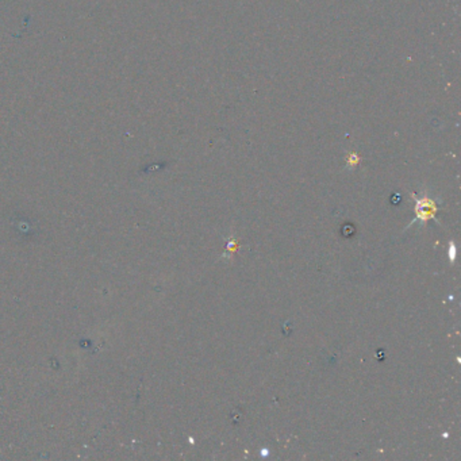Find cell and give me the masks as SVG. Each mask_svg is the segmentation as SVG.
<instances>
[{"label":"cell","instance_id":"obj_1","mask_svg":"<svg viewBox=\"0 0 461 461\" xmlns=\"http://www.w3.org/2000/svg\"><path fill=\"white\" fill-rule=\"evenodd\" d=\"M416 211L419 213V215H426V217H430L431 214H434L436 208H434V206H433V203H431L430 200H423V202H418Z\"/></svg>","mask_w":461,"mask_h":461}]
</instances>
